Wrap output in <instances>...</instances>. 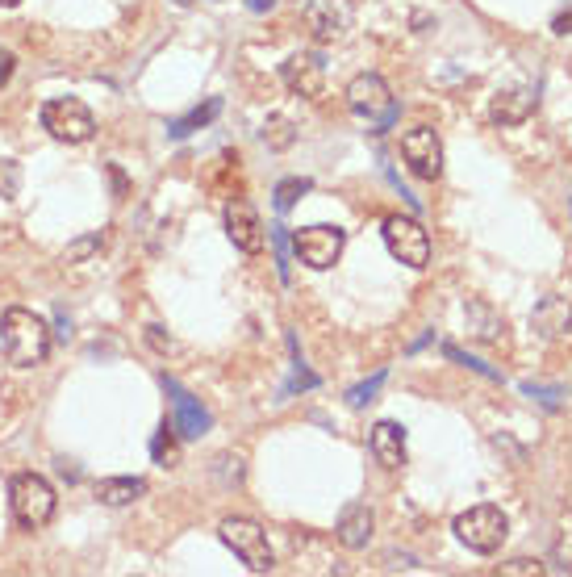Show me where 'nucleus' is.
Returning <instances> with one entry per match:
<instances>
[{
  "instance_id": "11",
  "label": "nucleus",
  "mask_w": 572,
  "mask_h": 577,
  "mask_svg": "<svg viewBox=\"0 0 572 577\" xmlns=\"http://www.w3.org/2000/svg\"><path fill=\"white\" fill-rule=\"evenodd\" d=\"M163 389L172 394V427H176L180 440H201V435H209L213 414H209L193 394H188V389H184L180 381L163 377Z\"/></svg>"
},
{
  "instance_id": "9",
  "label": "nucleus",
  "mask_w": 572,
  "mask_h": 577,
  "mask_svg": "<svg viewBox=\"0 0 572 577\" xmlns=\"http://www.w3.org/2000/svg\"><path fill=\"white\" fill-rule=\"evenodd\" d=\"M351 17H355L351 0H305L301 5V21H305L309 38H314L318 46L339 42L351 30Z\"/></svg>"
},
{
  "instance_id": "27",
  "label": "nucleus",
  "mask_w": 572,
  "mask_h": 577,
  "mask_svg": "<svg viewBox=\"0 0 572 577\" xmlns=\"http://www.w3.org/2000/svg\"><path fill=\"white\" fill-rule=\"evenodd\" d=\"M264 138H272V147H289V143H293V126L284 122V118H276V122L264 130Z\"/></svg>"
},
{
  "instance_id": "12",
  "label": "nucleus",
  "mask_w": 572,
  "mask_h": 577,
  "mask_svg": "<svg viewBox=\"0 0 572 577\" xmlns=\"http://www.w3.org/2000/svg\"><path fill=\"white\" fill-rule=\"evenodd\" d=\"M226 235H230V243L238 251H243V256H259L264 243H268V230H264V222H259V214L251 210L247 201H230L226 205Z\"/></svg>"
},
{
  "instance_id": "33",
  "label": "nucleus",
  "mask_w": 572,
  "mask_h": 577,
  "mask_svg": "<svg viewBox=\"0 0 572 577\" xmlns=\"http://www.w3.org/2000/svg\"><path fill=\"white\" fill-rule=\"evenodd\" d=\"M247 5H251V13H272L276 0H247Z\"/></svg>"
},
{
  "instance_id": "2",
  "label": "nucleus",
  "mask_w": 572,
  "mask_h": 577,
  "mask_svg": "<svg viewBox=\"0 0 572 577\" xmlns=\"http://www.w3.org/2000/svg\"><path fill=\"white\" fill-rule=\"evenodd\" d=\"M9 506H13V519L26 527V532H38V527H46L55 519V490L51 481L38 477V473H17L13 486H9Z\"/></svg>"
},
{
  "instance_id": "7",
  "label": "nucleus",
  "mask_w": 572,
  "mask_h": 577,
  "mask_svg": "<svg viewBox=\"0 0 572 577\" xmlns=\"http://www.w3.org/2000/svg\"><path fill=\"white\" fill-rule=\"evenodd\" d=\"M343 247H347V230L343 226H301L297 235H293V251H297V260L305 268H314V272H326V268H335L339 256H343Z\"/></svg>"
},
{
  "instance_id": "3",
  "label": "nucleus",
  "mask_w": 572,
  "mask_h": 577,
  "mask_svg": "<svg viewBox=\"0 0 572 577\" xmlns=\"http://www.w3.org/2000/svg\"><path fill=\"white\" fill-rule=\"evenodd\" d=\"M218 536H222V544H226L251 573H272V569H276V552H272V544H268V532H264V527H259L255 519H243V515L222 519Z\"/></svg>"
},
{
  "instance_id": "20",
  "label": "nucleus",
  "mask_w": 572,
  "mask_h": 577,
  "mask_svg": "<svg viewBox=\"0 0 572 577\" xmlns=\"http://www.w3.org/2000/svg\"><path fill=\"white\" fill-rule=\"evenodd\" d=\"M151 456H155V465H163V469H176V465H180L176 427H168V423H163V427L155 431V440H151Z\"/></svg>"
},
{
  "instance_id": "16",
  "label": "nucleus",
  "mask_w": 572,
  "mask_h": 577,
  "mask_svg": "<svg viewBox=\"0 0 572 577\" xmlns=\"http://www.w3.org/2000/svg\"><path fill=\"white\" fill-rule=\"evenodd\" d=\"M535 92L531 88H510V92H497L493 97V122H502V126H518V122H527L531 118V109H535Z\"/></svg>"
},
{
  "instance_id": "17",
  "label": "nucleus",
  "mask_w": 572,
  "mask_h": 577,
  "mask_svg": "<svg viewBox=\"0 0 572 577\" xmlns=\"http://www.w3.org/2000/svg\"><path fill=\"white\" fill-rule=\"evenodd\" d=\"M568 322H572V302H568V297H547V302L535 310V327H539L543 339H564Z\"/></svg>"
},
{
  "instance_id": "25",
  "label": "nucleus",
  "mask_w": 572,
  "mask_h": 577,
  "mask_svg": "<svg viewBox=\"0 0 572 577\" xmlns=\"http://www.w3.org/2000/svg\"><path fill=\"white\" fill-rule=\"evenodd\" d=\"M101 247H105V235H84V239H76L63 251V264H84L92 251H101Z\"/></svg>"
},
{
  "instance_id": "22",
  "label": "nucleus",
  "mask_w": 572,
  "mask_h": 577,
  "mask_svg": "<svg viewBox=\"0 0 572 577\" xmlns=\"http://www.w3.org/2000/svg\"><path fill=\"white\" fill-rule=\"evenodd\" d=\"M305 193H309V180H301V176L280 180V184H276V210H280V214H289V210H293V205H297Z\"/></svg>"
},
{
  "instance_id": "1",
  "label": "nucleus",
  "mask_w": 572,
  "mask_h": 577,
  "mask_svg": "<svg viewBox=\"0 0 572 577\" xmlns=\"http://www.w3.org/2000/svg\"><path fill=\"white\" fill-rule=\"evenodd\" d=\"M0 348H5V360L13 368H34L51 356V327L34 310L13 306L0 318Z\"/></svg>"
},
{
  "instance_id": "23",
  "label": "nucleus",
  "mask_w": 572,
  "mask_h": 577,
  "mask_svg": "<svg viewBox=\"0 0 572 577\" xmlns=\"http://www.w3.org/2000/svg\"><path fill=\"white\" fill-rule=\"evenodd\" d=\"M385 377H389V373H385V368H380V373H372L368 381H360V385H351V389H347V406H355V410H360V406H368V402L376 398V389H380V385H385Z\"/></svg>"
},
{
  "instance_id": "13",
  "label": "nucleus",
  "mask_w": 572,
  "mask_h": 577,
  "mask_svg": "<svg viewBox=\"0 0 572 577\" xmlns=\"http://www.w3.org/2000/svg\"><path fill=\"white\" fill-rule=\"evenodd\" d=\"M372 532H376V515H372V506H364V502H351L347 511L339 515V527H335L339 544H343V548H351V552L368 548Z\"/></svg>"
},
{
  "instance_id": "28",
  "label": "nucleus",
  "mask_w": 572,
  "mask_h": 577,
  "mask_svg": "<svg viewBox=\"0 0 572 577\" xmlns=\"http://www.w3.org/2000/svg\"><path fill=\"white\" fill-rule=\"evenodd\" d=\"M502 573H518V577H531V573H535V577H539L543 565H539V561H510V565H502Z\"/></svg>"
},
{
  "instance_id": "24",
  "label": "nucleus",
  "mask_w": 572,
  "mask_h": 577,
  "mask_svg": "<svg viewBox=\"0 0 572 577\" xmlns=\"http://www.w3.org/2000/svg\"><path fill=\"white\" fill-rule=\"evenodd\" d=\"M443 356L447 360H456V364H464V368H472V373H481V377H489V381H502V373L497 368H489V364H481L476 356H468V352H460L456 343H443Z\"/></svg>"
},
{
  "instance_id": "6",
  "label": "nucleus",
  "mask_w": 572,
  "mask_h": 577,
  "mask_svg": "<svg viewBox=\"0 0 572 577\" xmlns=\"http://www.w3.org/2000/svg\"><path fill=\"white\" fill-rule=\"evenodd\" d=\"M42 130L59 138V143H88L92 134H97V122H92V113L84 101L76 97H55V101H46L42 105Z\"/></svg>"
},
{
  "instance_id": "15",
  "label": "nucleus",
  "mask_w": 572,
  "mask_h": 577,
  "mask_svg": "<svg viewBox=\"0 0 572 577\" xmlns=\"http://www.w3.org/2000/svg\"><path fill=\"white\" fill-rule=\"evenodd\" d=\"M322 80H326V67H322L318 55H293L289 63H284V84H289L297 97L314 101L322 92Z\"/></svg>"
},
{
  "instance_id": "26",
  "label": "nucleus",
  "mask_w": 572,
  "mask_h": 577,
  "mask_svg": "<svg viewBox=\"0 0 572 577\" xmlns=\"http://www.w3.org/2000/svg\"><path fill=\"white\" fill-rule=\"evenodd\" d=\"M21 193V164L17 159H0V197L13 201Z\"/></svg>"
},
{
  "instance_id": "34",
  "label": "nucleus",
  "mask_w": 572,
  "mask_h": 577,
  "mask_svg": "<svg viewBox=\"0 0 572 577\" xmlns=\"http://www.w3.org/2000/svg\"><path fill=\"white\" fill-rule=\"evenodd\" d=\"M13 5H21V0H0V9H13Z\"/></svg>"
},
{
  "instance_id": "18",
  "label": "nucleus",
  "mask_w": 572,
  "mask_h": 577,
  "mask_svg": "<svg viewBox=\"0 0 572 577\" xmlns=\"http://www.w3.org/2000/svg\"><path fill=\"white\" fill-rule=\"evenodd\" d=\"M142 494H147V481H142V477H105L97 486V498L105 506H130Z\"/></svg>"
},
{
  "instance_id": "31",
  "label": "nucleus",
  "mask_w": 572,
  "mask_h": 577,
  "mask_svg": "<svg viewBox=\"0 0 572 577\" xmlns=\"http://www.w3.org/2000/svg\"><path fill=\"white\" fill-rule=\"evenodd\" d=\"M13 67H17L13 51H5V46H0V84H9V76H13Z\"/></svg>"
},
{
  "instance_id": "32",
  "label": "nucleus",
  "mask_w": 572,
  "mask_h": 577,
  "mask_svg": "<svg viewBox=\"0 0 572 577\" xmlns=\"http://www.w3.org/2000/svg\"><path fill=\"white\" fill-rule=\"evenodd\" d=\"M552 30H556V34H572V9H564V13L552 21Z\"/></svg>"
},
{
  "instance_id": "35",
  "label": "nucleus",
  "mask_w": 572,
  "mask_h": 577,
  "mask_svg": "<svg viewBox=\"0 0 572 577\" xmlns=\"http://www.w3.org/2000/svg\"><path fill=\"white\" fill-rule=\"evenodd\" d=\"M172 5H180V9H188V5H193V0H172Z\"/></svg>"
},
{
  "instance_id": "21",
  "label": "nucleus",
  "mask_w": 572,
  "mask_h": 577,
  "mask_svg": "<svg viewBox=\"0 0 572 577\" xmlns=\"http://www.w3.org/2000/svg\"><path fill=\"white\" fill-rule=\"evenodd\" d=\"M522 394L535 398V402H543L547 410H560V406L572 398L564 385H539V381H522Z\"/></svg>"
},
{
  "instance_id": "30",
  "label": "nucleus",
  "mask_w": 572,
  "mask_h": 577,
  "mask_svg": "<svg viewBox=\"0 0 572 577\" xmlns=\"http://www.w3.org/2000/svg\"><path fill=\"white\" fill-rule=\"evenodd\" d=\"M272 239H276V260H280V281H289V264H284V230H280V226L272 230Z\"/></svg>"
},
{
  "instance_id": "4",
  "label": "nucleus",
  "mask_w": 572,
  "mask_h": 577,
  "mask_svg": "<svg viewBox=\"0 0 572 577\" xmlns=\"http://www.w3.org/2000/svg\"><path fill=\"white\" fill-rule=\"evenodd\" d=\"M451 532H456V540L468 548V552H481V557H493L497 548L506 544L510 536V523L506 515L497 511V506H472V511H464L456 523H451Z\"/></svg>"
},
{
  "instance_id": "5",
  "label": "nucleus",
  "mask_w": 572,
  "mask_h": 577,
  "mask_svg": "<svg viewBox=\"0 0 572 577\" xmlns=\"http://www.w3.org/2000/svg\"><path fill=\"white\" fill-rule=\"evenodd\" d=\"M347 105H351V113H360V118L376 122V134H385L393 126V118H397L393 92H389V84L380 80L376 72H364V76H355L347 84Z\"/></svg>"
},
{
  "instance_id": "8",
  "label": "nucleus",
  "mask_w": 572,
  "mask_h": 577,
  "mask_svg": "<svg viewBox=\"0 0 572 577\" xmlns=\"http://www.w3.org/2000/svg\"><path fill=\"white\" fill-rule=\"evenodd\" d=\"M380 235H385V247H389L393 260L410 264V268H426V264H431V235L422 230L418 218L389 214L385 226H380Z\"/></svg>"
},
{
  "instance_id": "10",
  "label": "nucleus",
  "mask_w": 572,
  "mask_h": 577,
  "mask_svg": "<svg viewBox=\"0 0 572 577\" xmlns=\"http://www.w3.org/2000/svg\"><path fill=\"white\" fill-rule=\"evenodd\" d=\"M401 155L405 164H410V172L418 180H439L443 176V143L439 134L431 126H414L401 134Z\"/></svg>"
},
{
  "instance_id": "19",
  "label": "nucleus",
  "mask_w": 572,
  "mask_h": 577,
  "mask_svg": "<svg viewBox=\"0 0 572 577\" xmlns=\"http://www.w3.org/2000/svg\"><path fill=\"white\" fill-rule=\"evenodd\" d=\"M222 113V97H209L205 105H197V109H188L184 118H176V122H168V134L172 138H188V134H197V130H205L213 118Z\"/></svg>"
},
{
  "instance_id": "14",
  "label": "nucleus",
  "mask_w": 572,
  "mask_h": 577,
  "mask_svg": "<svg viewBox=\"0 0 572 577\" xmlns=\"http://www.w3.org/2000/svg\"><path fill=\"white\" fill-rule=\"evenodd\" d=\"M372 456H376V465L380 469H405V427L401 423H376L372 427Z\"/></svg>"
},
{
  "instance_id": "29",
  "label": "nucleus",
  "mask_w": 572,
  "mask_h": 577,
  "mask_svg": "<svg viewBox=\"0 0 572 577\" xmlns=\"http://www.w3.org/2000/svg\"><path fill=\"white\" fill-rule=\"evenodd\" d=\"M556 569H560V573H572V536L556 548Z\"/></svg>"
}]
</instances>
